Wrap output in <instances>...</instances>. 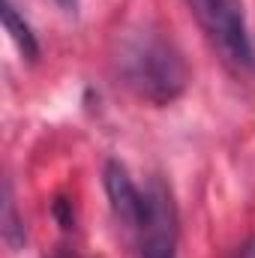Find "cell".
<instances>
[{
    "mask_svg": "<svg viewBox=\"0 0 255 258\" xmlns=\"http://www.w3.org/2000/svg\"><path fill=\"white\" fill-rule=\"evenodd\" d=\"M207 33V39L219 48L225 60L237 66H252V39L246 30L240 0H183Z\"/></svg>",
    "mask_w": 255,
    "mask_h": 258,
    "instance_id": "cell-2",
    "label": "cell"
},
{
    "mask_svg": "<svg viewBox=\"0 0 255 258\" xmlns=\"http://www.w3.org/2000/svg\"><path fill=\"white\" fill-rule=\"evenodd\" d=\"M105 195H108V204H111V213L114 219L120 222V228L129 231L135 237L141 219H144V207H147V195L144 189H138V183L132 180V174L126 171L123 162L111 159L105 165Z\"/></svg>",
    "mask_w": 255,
    "mask_h": 258,
    "instance_id": "cell-4",
    "label": "cell"
},
{
    "mask_svg": "<svg viewBox=\"0 0 255 258\" xmlns=\"http://www.w3.org/2000/svg\"><path fill=\"white\" fill-rule=\"evenodd\" d=\"M51 258H84V255H78V252H72V249H57Z\"/></svg>",
    "mask_w": 255,
    "mask_h": 258,
    "instance_id": "cell-9",
    "label": "cell"
},
{
    "mask_svg": "<svg viewBox=\"0 0 255 258\" xmlns=\"http://www.w3.org/2000/svg\"><path fill=\"white\" fill-rule=\"evenodd\" d=\"M231 258H255V237H252V240H246L243 246H237Z\"/></svg>",
    "mask_w": 255,
    "mask_h": 258,
    "instance_id": "cell-7",
    "label": "cell"
},
{
    "mask_svg": "<svg viewBox=\"0 0 255 258\" xmlns=\"http://www.w3.org/2000/svg\"><path fill=\"white\" fill-rule=\"evenodd\" d=\"M0 231H3V240L12 252H18L24 246V222L18 219V210H15V198L9 183L3 186V219H0Z\"/></svg>",
    "mask_w": 255,
    "mask_h": 258,
    "instance_id": "cell-6",
    "label": "cell"
},
{
    "mask_svg": "<svg viewBox=\"0 0 255 258\" xmlns=\"http://www.w3.org/2000/svg\"><path fill=\"white\" fill-rule=\"evenodd\" d=\"M3 24H6V33L12 36V42L18 45V51L27 57V60H36L39 57V42H36V33L30 30V24L18 15L15 3L6 0L3 3Z\"/></svg>",
    "mask_w": 255,
    "mask_h": 258,
    "instance_id": "cell-5",
    "label": "cell"
},
{
    "mask_svg": "<svg viewBox=\"0 0 255 258\" xmlns=\"http://www.w3.org/2000/svg\"><path fill=\"white\" fill-rule=\"evenodd\" d=\"M147 207L135 231L141 258H177V207L162 180H150L144 189Z\"/></svg>",
    "mask_w": 255,
    "mask_h": 258,
    "instance_id": "cell-3",
    "label": "cell"
},
{
    "mask_svg": "<svg viewBox=\"0 0 255 258\" xmlns=\"http://www.w3.org/2000/svg\"><path fill=\"white\" fill-rule=\"evenodd\" d=\"M117 69L123 84L150 105L174 102L189 84V66L183 54L156 30L132 33L120 48Z\"/></svg>",
    "mask_w": 255,
    "mask_h": 258,
    "instance_id": "cell-1",
    "label": "cell"
},
{
    "mask_svg": "<svg viewBox=\"0 0 255 258\" xmlns=\"http://www.w3.org/2000/svg\"><path fill=\"white\" fill-rule=\"evenodd\" d=\"M66 15H78V0H54Z\"/></svg>",
    "mask_w": 255,
    "mask_h": 258,
    "instance_id": "cell-8",
    "label": "cell"
}]
</instances>
